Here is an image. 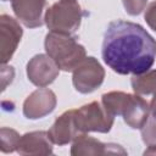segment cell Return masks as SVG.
<instances>
[{"label":"cell","instance_id":"obj_7","mask_svg":"<svg viewBox=\"0 0 156 156\" xmlns=\"http://www.w3.org/2000/svg\"><path fill=\"white\" fill-rule=\"evenodd\" d=\"M22 38V28L20 23L9 15L0 17V56L1 63L10 61L15 54Z\"/></svg>","mask_w":156,"mask_h":156},{"label":"cell","instance_id":"obj_2","mask_svg":"<svg viewBox=\"0 0 156 156\" xmlns=\"http://www.w3.org/2000/svg\"><path fill=\"white\" fill-rule=\"evenodd\" d=\"M44 44L46 54L62 71L73 72V69L85 58L84 46L78 44L72 34L49 32Z\"/></svg>","mask_w":156,"mask_h":156},{"label":"cell","instance_id":"obj_8","mask_svg":"<svg viewBox=\"0 0 156 156\" xmlns=\"http://www.w3.org/2000/svg\"><path fill=\"white\" fill-rule=\"evenodd\" d=\"M56 95L52 90L40 88L34 90L23 102V115L29 119L43 118L54 111Z\"/></svg>","mask_w":156,"mask_h":156},{"label":"cell","instance_id":"obj_17","mask_svg":"<svg viewBox=\"0 0 156 156\" xmlns=\"http://www.w3.org/2000/svg\"><path fill=\"white\" fill-rule=\"evenodd\" d=\"M141 139L146 145H156V117L147 118L141 128Z\"/></svg>","mask_w":156,"mask_h":156},{"label":"cell","instance_id":"obj_19","mask_svg":"<svg viewBox=\"0 0 156 156\" xmlns=\"http://www.w3.org/2000/svg\"><path fill=\"white\" fill-rule=\"evenodd\" d=\"M15 76V71L13 67L7 66L6 63H2L1 66V90L4 91L6 89V87L12 82Z\"/></svg>","mask_w":156,"mask_h":156},{"label":"cell","instance_id":"obj_21","mask_svg":"<svg viewBox=\"0 0 156 156\" xmlns=\"http://www.w3.org/2000/svg\"><path fill=\"white\" fill-rule=\"evenodd\" d=\"M149 105H150V113L154 117H156V91L154 93V96H152V99H151Z\"/></svg>","mask_w":156,"mask_h":156},{"label":"cell","instance_id":"obj_16","mask_svg":"<svg viewBox=\"0 0 156 156\" xmlns=\"http://www.w3.org/2000/svg\"><path fill=\"white\" fill-rule=\"evenodd\" d=\"M20 139H21V135L15 129L2 127L0 130V149H1V151L5 154L17 151Z\"/></svg>","mask_w":156,"mask_h":156},{"label":"cell","instance_id":"obj_1","mask_svg":"<svg viewBox=\"0 0 156 156\" xmlns=\"http://www.w3.org/2000/svg\"><path fill=\"white\" fill-rule=\"evenodd\" d=\"M104 62L118 74H139L151 68L156 58V40L129 21L108 23L102 41Z\"/></svg>","mask_w":156,"mask_h":156},{"label":"cell","instance_id":"obj_15","mask_svg":"<svg viewBox=\"0 0 156 156\" xmlns=\"http://www.w3.org/2000/svg\"><path fill=\"white\" fill-rule=\"evenodd\" d=\"M130 95L123 91H108L101 96V104L113 116H122Z\"/></svg>","mask_w":156,"mask_h":156},{"label":"cell","instance_id":"obj_18","mask_svg":"<svg viewBox=\"0 0 156 156\" xmlns=\"http://www.w3.org/2000/svg\"><path fill=\"white\" fill-rule=\"evenodd\" d=\"M146 1L147 0H122L126 11L133 16L139 15L145 10Z\"/></svg>","mask_w":156,"mask_h":156},{"label":"cell","instance_id":"obj_22","mask_svg":"<svg viewBox=\"0 0 156 156\" xmlns=\"http://www.w3.org/2000/svg\"><path fill=\"white\" fill-rule=\"evenodd\" d=\"M149 147L144 151V155H156V145H147Z\"/></svg>","mask_w":156,"mask_h":156},{"label":"cell","instance_id":"obj_23","mask_svg":"<svg viewBox=\"0 0 156 156\" xmlns=\"http://www.w3.org/2000/svg\"><path fill=\"white\" fill-rule=\"evenodd\" d=\"M2 1H6V0H2Z\"/></svg>","mask_w":156,"mask_h":156},{"label":"cell","instance_id":"obj_13","mask_svg":"<svg viewBox=\"0 0 156 156\" xmlns=\"http://www.w3.org/2000/svg\"><path fill=\"white\" fill-rule=\"evenodd\" d=\"M107 151V144L101 143L100 140L87 135V133L79 134L72 144L71 147V155L73 156H80V155H106Z\"/></svg>","mask_w":156,"mask_h":156},{"label":"cell","instance_id":"obj_20","mask_svg":"<svg viewBox=\"0 0 156 156\" xmlns=\"http://www.w3.org/2000/svg\"><path fill=\"white\" fill-rule=\"evenodd\" d=\"M144 17L149 27L156 32V1H152L151 4H149V6L145 10Z\"/></svg>","mask_w":156,"mask_h":156},{"label":"cell","instance_id":"obj_12","mask_svg":"<svg viewBox=\"0 0 156 156\" xmlns=\"http://www.w3.org/2000/svg\"><path fill=\"white\" fill-rule=\"evenodd\" d=\"M122 117L130 128L141 129L150 117V105L140 95L132 94Z\"/></svg>","mask_w":156,"mask_h":156},{"label":"cell","instance_id":"obj_4","mask_svg":"<svg viewBox=\"0 0 156 156\" xmlns=\"http://www.w3.org/2000/svg\"><path fill=\"white\" fill-rule=\"evenodd\" d=\"M74 118L80 133H107L111 130L115 121V116L98 101H91L76 110Z\"/></svg>","mask_w":156,"mask_h":156},{"label":"cell","instance_id":"obj_5","mask_svg":"<svg viewBox=\"0 0 156 156\" xmlns=\"http://www.w3.org/2000/svg\"><path fill=\"white\" fill-rule=\"evenodd\" d=\"M105 78V69L95 57H85L74 69L72 82L77 91L88 94L98 89Z\"/></svg>","mask_w":156,"mask_h":156},{"label":"cell","instance_id":"obj_6","mask_svg":"<svg viewBox=\"0 0 156 156\" xmlns=\"http://www.w3.org/2000/svg\"><path fill=\"white\" fill-rule=\"evenodd\" d=\"M57 63L46 54L35 55L27 63V77L37 87L44 88L51 84L58 76Z\"/></svg>","mask_w":156,"mask_h":156},{"label":"cell","instance_id":"obj_14","mask_svg":"<svg viewBox=\"0 0 156 156\" xmlns=\"http://www.w3.org/2000/svg\"><path fill=\"white\" fill-rule=\"evenodd\" d=\"M132 88L138 95H149L156 91V69H149L146 72L133 74Z\"/></svg>","mask_w":156,"mask_h":156},{"label":"cell","instance_id":"obj_9","mask_svg":"<svg viewBox=\"0 0 156 156\" xmlns=\"http://www.w3.org/2000/svg\"><path fill=\"white\" fill-rule=\"evenodd\" d=\"M74 116H76V110H68L56 118L54 124L48 130V134L54 144L60 146L66 145L73 141L79 134H83L79 132L76 124Z\"/></svg>","mask_w":156,"mask_h":156},{"label":"cell","instance_id":"obj_3","mask_svg":"<svg viewBox=\"0 0 156 156\" xmlns=\"http://www.w3.org/2000/svg\"><path fill=\"white\" fill-rule=\"evenodd\" d=\"M83 11L76 0H58L45 12L44 22L50 32L73 34L80 26Z\"/></svg>","mask_w":156,"mask_h":156},{"label":"cell","instance_id":"obj_10","mask_svg":"<svg viewBox=\"0 0 156 156\" xmlns=\"http://www.w3.org/2000/svg\"><path fill=\"white\" fill-rule=\"evenodd\" d=\"M45 5V0H11L16 17L28 28H37L44 23L43 11Z\"/></svg>","mask_w":156,"mask_h":156},{"label":"cell","instance_id":"obj_11","mask_svg":"<svg viewBox=\"0 0 156 156\" xmlns=\"http://www.w3.org/2000/svg\"><path fill=\"white\" fill-rule=\"evenodd\" d=\"M52 144L48 132H29L21 136L17 152L20 155H50L52 154Z\"/></svg>","mask_w":156,"mask_h":156}]
</instances>
